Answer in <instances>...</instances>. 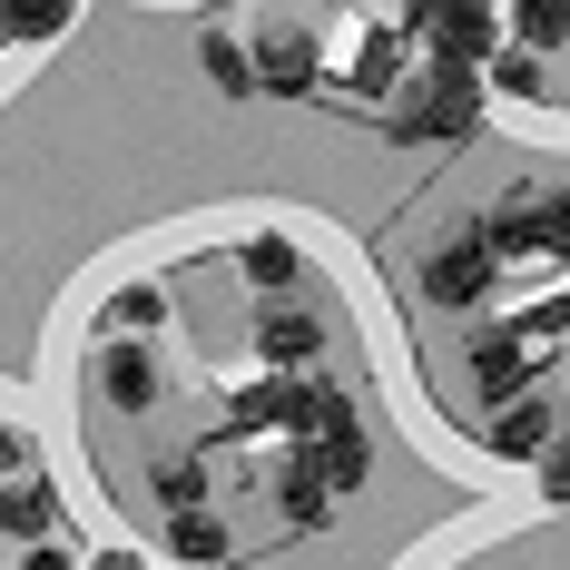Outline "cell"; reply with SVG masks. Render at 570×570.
Returning a JSON list of instances; mask_svg holds the SVG:
<instances>
[{
	"mask_svg": "<svg viewBox=\"0 0 570 570\" xmlns=\"http://www.w3.org/2000/svg\"><path fill=\"white\" fill-rule=\"evenodd\" d=\"M158 551H168L177 570H217V561H236V531L207 512V502H187V512L158 521Z\"/></svg>",
	"mask_w": 570,
	"mask_h": 570,
	"instance_id": "cell-9",
	"label": "cell"
},
{
	"mask_svg": "<svg viewBox=\"0 0 570 570\" xmlns=\"http://www.w3.org/2000/svg\"><path fill=\"white\" fill-rule=\"evenodd\" d=\"M236 276L256 285V295H285V285L305 276V256H295V236H246L236 246Z\"/></svg>",
	"mask_w": 570,
	"mask_h": 570,
	"instance_id": "cell-14",
	"label": "cell"
},
{
	"mask_svg": "<svg viewBox=\"0 0 570 570\" xmlns=\"http://www.w3.org/2000/svg\"><path fill=\"white\" fill-rule=\"evenodd\" d=\"M69 10H79V0H0V40H30V50H40V40L69 30Z\"/></svg>",
	"mask_w": 570,
	"mask_h": 570,
	"instance_id": "cell-18",
	"label": "cell"
},
{
	"mask_svg": "<svg viewBox=\"0 0 570 570\" xmlns=\"http://www.w3.org/2000/svg\"><path fill=\"white\" fill-rule=\"evenodd\" d=\"M521 335H570V285L541 295V305H521Z\"/></svg>",
	"mask_w": 570,
	"mask_h": 570,
	"instance_id": "cell-23",
	"label": "cell"
},
{
	"mask_svg": "<svg viewBox=\"0 0 570 570\" xmlns=\"http://www.w3.org/2000/svg\"><path fill=\"white\" fill-rule=\"evenodd\" d=\"M462 374H472V394H492V403L531 394V335L521 325H472L462 335Z\"/></svg>",
	"mask_w": 570,
	"mask_h": 570,
	"instance_id": "cell-6",
	"label": "cell"
},
{
	"mask_svg": "<svg viewBox=\"0 0 570 570\" xmlns=\"http://www.w3.org/2000/svg\"><path fill=\"white\" fill-rule=\"evenodd\" d=\"M492 285H502V256H492L472 227H453V236H433V246H423V305H443V315H472Z\"/></svg>",
	"mask_w": 570,
	"mask_h": 570,
	"instance_id": "cell-3",
	"label": "cell"
},
{
	"mask_svg": "<svg viewBox=\"0 0 570 570\" xmlns=\"http://www.w3.org/2000/svg\"><path fill=\"white\" fill-rule=\"evenodd\" d=\"M531 472H541V502H570V423L541 443V462H531Z\"/></svg>",
	"mask_w": 570,
	"mask_h": 570,
	"instance_id": "cell-21",
	"label": "cell"
},
{
	"mask_svg": "<svg viewBox=\"0 0 570 570\" xmlns=\"http://www.w3.org/2000/svg\"><path fill=\"white\" fill-rule=\"evenodd\" d=\"M472 236L512 266V256H551V187H502L482 217H472Z\"/></svg>",
	"mask_w": 570,
	"mask_h": 570,
	"instance_id": "cell-5",
	"label": "cell"
},
{
	"mask_svg": "<svg viewBox=\"0 0 570 570\" xmlns=\"http://www.w3.org/2000/svg\"><path fill=\"white\" fill-rule=\"evenodd\" d=\"M50 531H59V492L30 462H10L0 472V541H50Z\"/></svg>",
	"mask_w": 570,
	"mask_h": 570,
	"instance_id": "cell-10",
	"label": "cell"
},
{
	"mask_svg": "<svg viewBox=\"0 0 570 570\" xmlns=\"http://www.w3.org/2000/svg\"><path fill=\"white\" fill-rule=\"evenodd\" d=\"M20 570H79V561H69L59 541H30V551H20Z\"/></svg>",
	"mask_w": 570,
	"mask_h": 570,
	"instance_id": "cell-25",
	"label": "cell"
},
{
	"mask_svg": "<svg viewBox=\"0 0 570 570\" xmlns=\"http://www.w3.org/2000/svg\"><path fill=\"white\" fill-rule=\"evenodd\" d=\"M394 148H453V138H472L482 128V69H453V59H423L413 79H403L394 99Z\"/></svg>",
	"mask_w": 570,
	"mask_h": 570,
	"instance_id": "cell-1",
	"label": "cell"
},
{
	"mask_svg": "<svg viewBox=\"0 0 570 570\" xmlns=\"http://www.w3.org/2000/svg\"><path fill=\"white\" fill-rule=\"evenodd\" d=\"M305 472H315L335 502L364 482V472H374V433H364V413H354V403H344V413H325V423L305 433Z\"/></svg>",
	"mask_w": 570,
	"mask_h": 570,
	"instance_id": "cell-7",
	"label": "cell"
},
{
	"mask_svg": "<svg viewBox=\"0 0 570 570\" xmlns=\"http://www.w3.org/2000/svg\"><path fill=\"white\" fill-rule=\"evenodd\" d=\"M276 521L295 531V541H305V531H325V521H335V492H325V482H315V472L295 462V472L276 482Z\"/></svg>",
	"mask_w": 570,
	"mask_h": 570,
	"instance_id": "cell-16",
	"label": "cell"
},
{
	"mask_svg": "<svg viewBox=\"0 0 570 570\" xmlns=\"http://www.w3.org/2000/svg\"><path fill=\"white\" fill-rule=\"evenodd\" d=\"M158 315H168V285H109V305H99L109 335H148Z\"/></svg>",
	"mask_w": 570,
	"mask_h": 570,
	"instance_id": "cell-19",
	"label": "cell"
},
{
	"mask_svg": "<svg viewBox=\"0 0 570 570\" xmlns=\"http://www.w3.org/2000/svg\"><path fill=\"white\" fill-rule=\"evenodd\" d=\"M482 89H502V99H551V59L512 40V50H492V59H482Z\"/></svg>",
	"mask_w": 570,
	"mask_h": 570,
	"instance_id": "cell-17",
	"label": "cell"
},
{
	"mask_svg": "<svg viewBox=\"0 0 570 570\" xmlns=\"http://www.w3.org/2000/svg\"><path fill=\"white\" fill-rule=\"evenodd\" d=\"M403 30H364L354 40V59H344V89H364V99H384V89H403Z\"/></svg>",
	"mask_w": 570,
	"mask_h": 570,
	"instance_id": "cell-12",
	"label": "cell"
},
{
	"mask_svg": "<svg viewBox=\"0 0 570 570\" xmlns=\"http://www.w3.org/2000/svg\"><path fill=\"white\" fill-rule=\"evenodd\" d=\"M89 384H99L118 413H148V403H158V354H148L138 335H109V344H99V364H89Z\"/></svg>",
	"mask_w": 570,
	"mask_h": 570,
	"instance_id": "cell-8",
	"label": "cell"
},
{
	"mask_svg": "<svg viewBox=\"0 0 570 570\" xmlns=\"http://www.w3.org/2000/svg\"><path fill=\"white\" fill-rule=\"evenodd\" d=\"M512 30H521V50H561L570 40V0H512Z\"/></svg>",
	"mask_w": 570,
	"mask_h": 570,
	"instance_id": "cell-20",
	"label": "cell"
},
{
	"mask_svg": "<svg viewBox=\"0 0 570 570\" xmlns=\"http://www.w3.org/2000/svg\"><path fill=\"white\" fill-rule=\"evenodd\" d=\"M158 502H168V512L207 502V472H197V462H158Z\"/></svg>",
	"mask_w": 570,
	"mask_h": 570,
	"instance_id": "cell-22",
	"label": "cell"
},
{
	"mask_svg": "<svg viewBox=\"0 0 570 570\" xmlns=\"http://www.w3.org/2000/svg\"><path fill=\"white\" fill-rule=\"evenodd\" d=\"M197 69H207V89H217V99H256V59H246L236 30H207V40H197Z\"/></svg>",
	"mask_w": 570,
	"mask_h": 570,
	"instance_id": "cell-15",
	"label": "cell"
},
{
	"mask_svg": "<svg viewBox=\"0 0 570 570\" xmlns=\"http://www.w3.org/2000/svg\"><path fill=\"white\" fill-rule=\"evenodd\" d=\"M246 59H256V99H315V89H325V40H315V30H295V20L256 30Z\"/></svg>",
	"mask_w": 570,
	"mask_h": 570,
	"instance_id": "cell-4",
	"label": "cell"
},
{
	"mask_svg": "<svg viewBox=\"0 0 570 570\" xmlns=\"http://www.w3.org/2000/svg\"><path fill=\"white\" fill-rule=\"evenodd\" d=\"M89 570H148V561H138V551H99Z\"/></svg>",
	"mask_w": 570,
	"mask_h": 570,
	"instance_id": "cell-26",
	"label": "cell"
},
{
	"mask_svg": "<svg viewBox=\"0 0 570 570\" xmlns=\"http://www.w3.org/2000/svg\"><path fill=\"white\" fill-rule=\"evenodd\" d=\"M561 433V413H551V394L531 384V394H512V403H492V453L502 462H541V443Z\"/></svg>",
	"mask_w": 570,
	"mask_h": 570,
	"instance_id": "cell-11",
	"label": "cell"
},
{
	"mask_svg": "<svg viewBox=\"0 0 570 570\" xmlns=\"http://www.w3.org/2000/svg\"><path fill=\"white\" fill-rule=\"evenodd\" d=\"M256 354H266V364H315V354H325V325L295 315V305H266V315H256Z\"/></svg>",
	"mask_w": 570,
	"mask_h": 570,
	"instance_id": "cell-13",
	"label": "cell"
},
{
	"mask_svg": "<svg viewBox=\"0 0 570 570\" xmlns=\"http://www.w3.org/2000/svg\"><path fill=\"white\" fill-rule=\"evenodd\" d=\"M551 256H570V177L551 187Z\"/></svg>",
	"mask_w": 570,
	"mask_h": 570,
	"instance_id": "cell-24",
	"label": "cell"
},
{
	"mask_svg": "<svg viewBox=\"0 0 570 570\" xmlns=\"http://www.w3.org/2000/svg\"><path fill=\"white\" fill-rule=\"evenodd\" d=\"M394 30L423 40L433 59H453V69H482V59L502 50V10H492V0H403Z\"/></svg>",
	"mask_w": 570,
	"mask_h": 570,
	"instance_id": "cell-2",
	"label": "cell"
}]
</instances>
